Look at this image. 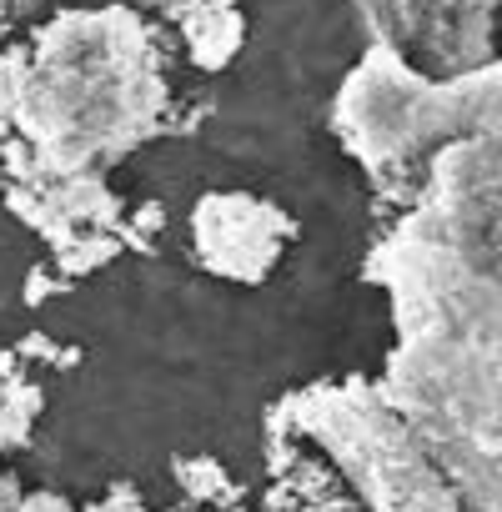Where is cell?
<instances>
[{"label": "cell", "mask_w": 502, "mask_h": 512, "mask_svg": "<svg viewBox=\"0 0 502 512\" xmlns=\"http://www.w3.org/2000/svg\"><path fill=\"white\" fill-rule=\"evenodd\" d=\"M492 116H497V71L432 86L412 66H402L387 46H372V56L352 71L337 101V131L377 171L412 161L422 146L437 141L447 146L457 136L492 131Z\"/></svg>", "instance_id": "cell-1"}, {"label": "cell", "mask_w": 502, "mask_h": 512, "mask_svg": "<svg viewBox=\"0 0 502 512\" xmlns=\"http://www.w3.org/2000/svg\"><path fill=\"white\" fill-rule=\"evenodd\" d=\"M322 402L317 432L347 462L377 512H457V492L387 402H367L357 392Z\"/></svg>", "instance_id": "cell-2"}, {"label": "cell", "mask_w": 502, "mask_h": 512, "mask_svg": "<svg viewBox=\"0 0 502 512\" xmlns=\"http://www.w3.org/2000/svg\"><path fill=\"white\" fill-rule=\"evenodd\" d=\"M287 216L257 196H206L196 206V251L206 267L236 282H257L282 251Z\"/></svg>", "instance_id": "cell-3"}, {"label": "cell", "mask_w": 502, "mask_h": 512, "mask_svg": "<svg viewBox=\"0 0 502 512\" xmlns=\"http://www.w3.org/2000/svg\"><path fill=\"white\" fill-rule=\"evenodd\" d=\"M31 412H36V392L21 387L16 377H0V447H11L16 437H26Z\"/></svg>", "instance_id": "cell-4"}, {"label": "cell", "mask_w": 502, "mask_h": 512, "mask_svg": "<svg viewBox=\"0 0 502 512\" xmlns=\"http://www.w3.org/2000/svg\"><path fill=\"white\" fill-rule=\"evenodd\" d=\"M91 512H146V507H141L131 492H111V497H106V502H96Z\"/></svg>", "instance_id": "cell-5"}]
</instances>
